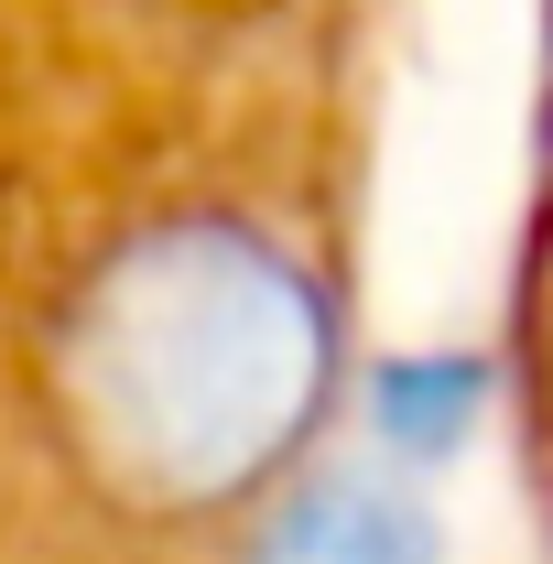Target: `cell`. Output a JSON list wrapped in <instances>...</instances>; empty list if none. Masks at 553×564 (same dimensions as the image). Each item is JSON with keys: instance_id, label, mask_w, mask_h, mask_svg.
Instances as JSON below:
<instances>
[{"instance_id": "1", "label": "cell", "mask_w": 553, "mask_h": 564, "mask_svg": "<svg viewBox=\"0 0 553 564\" xmlns=\"http://www.w3.org/2000/svg\"><path fill=\"white\" fill-rule=\"evenodd\" d=\"M434 554V532H423V510H402L391 489H369V478H315V489H293L261 521V543L250 564H423Z\"/></svg>"}, {"instance_id": "2", "label": "cell", "mask_w": 553, "mask_h": 564, "mask_svg": "<svg viewBox=\"0 0 553 564\" xmlns=\"http://www.w3.org/2000/svg\"><path fill=\"white\" fill-rule=\"evenodd\" d=\"M521 358H532V445L553 489V76H543V196H532V261H521Z\"/></svg>"}, {"instance_id": "3", "label": "cell", "mask_w": 553, "mask_h": 564, "mask_svg": "<svg viewBox=\"0 0 553 564\" xmlns=\"http://www.w3.org/2000/svg\"><path fill=\"white\" fill-rule=\"evenodd\" d=\"M478 413V358H413V369H391L380 380V423H391V445H456Z\"/></svg>"}]
</instances>
